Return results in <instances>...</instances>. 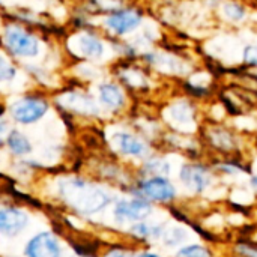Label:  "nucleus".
Listing matches in <instances>:
<instances>
[{"label": "nucleus", "mask_w": 257, "mask_h": 257, "mask_svg": "<svg viewBox=\"0 0 257 257\" xmlns=\"http://www.w3.org/2000/svg\"><path fill=\"white\" fill-rule=\"evenodd\" d=\"M17 75V69L5 59L0 56V83L3 81H12Z\"/></svg>", "instance_id": "obj_26"}, {"label": "nucleus", "mask_w": 257, "mask_h": 257, "mask_svg": "<svg viewBox=\"0 0 257 257\" xmlns=\"http://www.w3.org/2000/svg\"><path fill=\"white\" fill-rule=\"evenodd\" d=\"M72 45H74V50L83 57L99 59L104 54V44L96 36L89 35V33L75 36L72 39Z\"/></svg>", "instance_id": "obj_18"}, {"label": "nucleus", "mask_w": 257, "mask_h": 257, "mask_svg": "<svg viewBox=\"0 0 257 257\" xmlns=\"http://www.w3.org/2000/svg\"><path fill=\"white\" fill-rule=\"evenodd\" d=\"M233 253L238 257H257V242L242 239L233 244Z\"/></svg>", "instance_id": "obj_25"}, {"label": "nucleus", "mask_w": 257, "mask_h": 257, "mask_svg": "<svg viewBox=\"0 0 257 257\" xmlns=\"http://www.w3.org/2000/svg\"><path fill=\"white\" fill-rule=\"evenodd\" d=\"M105 257H136V254L126 248H113Z\"/></svg>", "instance_id": "obj_27"}, {"label": "nucleus", "mask_w": 257, "mask_h": 257, "mask_svg": "<svg viewBox=\"0 0 257 257\" xmlns=\"http://www.w3.org/2000/svg\"><path fill=\"white\" fill-rule=\"evenodd\" d=\"M136 257H164V256H161V254H158V253H154V251H143V253L137 254Z\"/></svg>", "instance_id": "obj_29"}, {"label": "nucleus", "mask_w": 257, "mask_h": 257, "mask_svg": "<svg viewBox=\"0 0 257 257\" xmlns=\"http://www.w3.org/2000/svg\"><path fill=\"white\" fill-rule=\"evenodd\" d=\"M152 71L148 69L146 66H128L123 68L120 75V80L123 81L125 86L131 89H139V90H148L152 87Z\"/></svg>", "instance_id": "obj_17"}, {"label": "nucleus", "mask_w": 257, "mask_h": 257, "mask_svg": "<svg viewBox=\"0 0 257 257\" xmlns=\"http://www.w3.org/2000/svg\"><path fill=\"white\" fill-rule=\"evenodd\" d=\"M199 139L203 148L211 149L220 157H238L242 152L244 136L227 122L205 120L199 131Z\"/></svg>", "instance_id": "obj_3"}, {"label": "nucleus", "mask_w": 257, "mask_h": 257, "mask_svg": "<svg viewBox=\"0 0 257 257\" xmlns=\"http://www.w3.org/2000/svg\"><path fill=\"white\" fill-rule=\"evenodd\" d=\"M140 62L154 74L176 80L178 83L202 65L196 47L181 48H151L140 54Z\"/></svg>", "instance_id": "obj_1"}, {"label": "nucleus", "mask_w": 257, "mask_h": 257, "mask_svg": "<svg viewBox=\"0 0 257 257\" xmlns=\"http://www.w3.org/2000/svg\"><path fill=\"white\" fill-rule=\"evenodd\" d=\"M190 238V230L184 226H172V227H167L164 229V233L161 236V241L166 247H170V248H179L182 245L187 244Z\"/></svg>", "instance_id": "obj_21"}, {"label": "nucleus", "mask_w": 257, "mask_h": 257, "mask_svg": "<svg viewBox=\"0 0 257 257\" xmlns=\"http://www.w3.org/2000/svg\"><path fill=\"white\" fill-rule=\"evenodd\" d=\"M6 145H8L9 151L14 155H18V157L27 155V154L32 152V143H30V140L23 133H20L18 130H12V131L8 133Z\"/></svg>", "instance_id": "obj_22"}, {"label": "nucleus", "mask_w": 257, "mask_h": 257, "mask_svg": "<svg viewBox=\"0 0 257 257\" xmlns=\"http://www.w3.org/2000/svg\"><path fill=\"white\" fill-rule=\"evenodd\" d=\"M175 257H215V253L206 244L187 242L185 245H182L176 250Z\"/></svg>", "instance_id": "obj_24"}, {"label": "nucleus", "mask_w": 257, "mask_h": 257, "mask_svg": "<svg viewBox=\"0 0 257 257\" xmlns=\"http://www.w3.org/2000/svg\"><path fill=\"white\" fill-rule=\"evenodd\" d=\"M24 254L26 257H60L62 248L53 233L41 232L27 242Z\"/></svg>", "instance_id": "obj_15"}, {"label": "nucleus", "mask_w": 257, "mask_h": 257, "mask_svg": "<svg viewBox=\"0 0 257 257\" xmlns=\"http://www.w3.org/2000/svg\"><path fill=\"white\" fill-rule=\"evenodd\" d=\"M63 104L81 114H98V107L92 98L81 93H69L63 98Z\"/></svg>", "instance_id": "obj_20"}, {"label": "nucleus", "mask_w": 257, "mask_h": 257, "mask_svg": "<svg viewBox=\"0 0 257 257\" xmlns=\"http://www.w3.org/2000/svg\"><path fill=\"white\" fill-rule=\"evenodd\" d=\"M208 11H211V12H214L215 9H217V6L221 3V0H199Z\"/></svg>", "instance_id": "obj_28"}, {"label": "nucleus", "mask_w": 257, "mask_h": 257, "mask_svg": "<svg viewBox=\"0 0 257 257\" xmlns=\"http://www.w3.org/2000/svg\"><path fill=\"white\" fill-rule=\"evenodd\" d=\"M143 176H167L170 178L172 172V164L166 158H158V157H149L143 163Z\"/></svg>", "instance_id": "obj_23"}, {"label": "nucleus", "mask_w": 257, "mask_h": 257, "mask_svg": "<svg viewBox=\"0 0 257 257\" xmlns=\"http://www.w3.org/2000/svg\"><path fill=\"white\" fill-rule=\"evenodd\" d=\"M29 224V215L12 206L0 208V233L5 236H17L20 235Z\"/></svg>", "instance_id": "obj_16"}, {"label": "nucleus", "mask_w": 257, "mask_h": 257, "mask_svg": "<svg viewBox=\"0 0 257 257\" xmlns=\"http://www.w3.org/2000/svg\"><path fill=\"white\" fill-rule=\"evenodd\" d=\"M11 116L15 122L30 125L38 122L48 111V102L41 96H24L15 101L11 108Z\"/></svg>", "instance_id": "obj_12"}, {"label": "nucleus", "mask_w": 257, "mask_h": 257, "mask_svg": "<svg viewBox=\"0 0 257 257\" xmlns=\"http://www.w3.org/2000/svg\"><path fill=\"white\" fill-rule=\"evenodd\" d=\"M253 8L247 0H221L214 11V21L226 30H244L253 18Z\"/></svg>", "instance_id": "obj_8"}, {"label": "nucleus", "mask_w": 257, "mask_h": 257, "mask_svg": "<svg viewBox=\"0 0 257 257\" xmlns=\"http://www.w3.org/2000/svg\"><path fill=\"white\" fill-rule=\"evenodd\" d=\"M133 193L152 205H172L178 200V187L167 176H142L133 187Z\"/></svg>", "instance_id": "obj_7"}, {"label": "nucleus", "mask_w": 257, "mask_h": 257, "mask_svg": "<svg viewBox=\"0 0 257 257\" xmlns=\"http://www.w3.org/2000/svg\"><path fill=\"white\" fill-rule=\"evenodd\" d=\"M3 41L8 50L18 57H35L39 53L38 39L29 32L17 26L6 27L3 33Z\"/></svg>", "instance_id": "obj_11"}, {"label": "nucleus", "mask_w": 257, "mask_h": 257, "mask_svg": "<svg viewBox=\"0 0 257 257\" xmlns=\"http://www.w3.org/2000/svg\"><path fill=\"white\" fill-rule=\"evenodd\" d=\"M152 214H154V205L139 196L117 200L113 209V215L119 223H131V224L148 220Z\"/></svg>", "instance_id": "obj_10"}, {"label": "nucleus", "mask_w": 257, "mask_h": 257, "mask_svg": "<svg viewBox=\"0 0 257 257\" xmlns=\"http://www.w3.org/2000/svg\"><path fill=\"white\" fill-rule=\"evenodd\" d=\"M241 66L242 72L236 80L257 89V35L245 38L241 51Z\"/></svg>", "instance_id": "obj_14"}, {"label": "nucleus", "mask_w": 257, "mask_h": 257, "mask_svg": "<svg viewBox=\"0 0 257 257\" xmlns=\"http://www.w3.org/2000/svg\"><path fill=\"white\" fill-rule=\"evenodd\" d=\"M161 119L172 133L199 136L205 122L203 105L178 92L161 108Z\"/></svg>", "instance_id": "obj_2"}, {"label": "nucleus", "mask_w": 257, "mask_h": 257, "mask_svg": "<svg viewBox=\"0 0 257 257\" xmlns=\"http://www.w3.org/2000/svg\"><path fill=\"white\" fill-rule=\"evenodd\" d=\"M145 24V12L139 8H117L105 18V26L116 36H130Z\"/></svg>", "instance_id": "obj_9"}, {"label": "nucleus", "mask_w": 257, "mask_h": 257, "mask_svg": "<svg viewBox=\"0 0 257 257\" xmlns=\"http://www.w3.org/2000/svg\"><path fill=\"white\" fill-rule=\"evenodd\" d=\"M62 197L81 214H95L110 203V197L98 187L89 185L80 179H71L60 185Z\"/></svg>", "instance_id": "obj_4"}, {"label": "nucleus", "mask_w": 257, "mask_h": 257, "mask_svg": "<svg viewBox=\"0 0 257 257\" xmlns=\"http://www.w3.org/2000/svg\"><path fill=\"white\" fill-rule=\"evenodd\" d=\"M99 101L104 107L110 110H120L126 102V95L123 89L116 83H102L98 89Z\"/></svg>", "instance_id": "obj_19"}, {"label": "nucleus", "mask_w": 257, "mask_h": 257, "mask_svg": "<svg viewBox=\"0 0 257 257\" xmlns=\"http://www.w3.org/2000/svg\"><path fill=\"white\" fill-rule=\"evenodd\" d=\"M178 179L187 191L197 197L205 196L209 190L215 187L218 175L214 172L211 163L193 160L181 166L178 172Z\"/></svg>", "instance_id": "obj_6"}, {"label": "nucleus", "mask_w": 257, "mask_h": 257, "mask_svg": "<svg viewBox=\"0 0 257 257\" xmlns=\"http://www.w3.org/2000/svg\"><path fill=\"white\" fill-rule=\"evenodd\" d=\"M221 83L223 81H220L217 75L212 74L202 63L197 69H194L190 75H187L178 83V89L185 96L205 105L215 99Z\"/></svg>", "instance_id": "obj_5"}, {"label": "nucleus", "mask_w": 257, "mask_h": 257, "mask_svg": "<svg viewBox=\"0 0 257 257\" xmlns=\"http://www.w3.org/2000/svg\"><path fill=\"white\" fill-rule=\"evenodd\" d=\"M111 145L119 154L136 160H148L152 154V148L148 140L130 131L114 133L111 137Z\"/></svg>", "instance_id": "obj_13"}]
</instances>
